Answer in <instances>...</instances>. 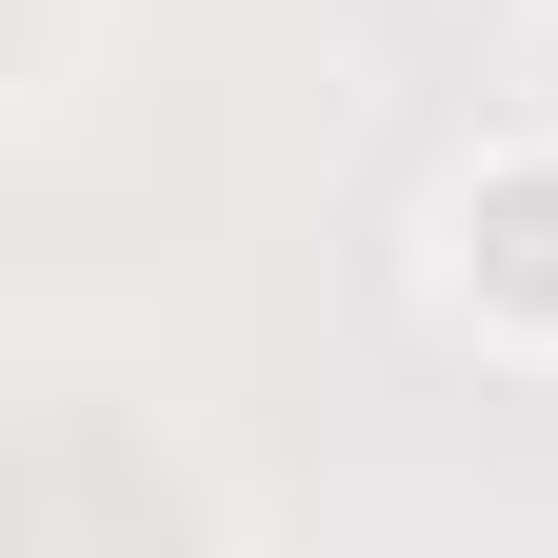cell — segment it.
<instances>
[{
  "instance_id": "obj_2",
  "label": "cell",
  "mask_w": 558,
  "mask_h": 558,
  "mask_svg": "<svg viewBox=\"0 0 558 558\" xmlns=\"http://www.w3.org/2000/svg\"><path fill=\"white\" fill-rule=\"evenodd\" d=\"M538 21H558V0H538Z\"/></svg>"
},
{
  "instance_id": "obj_1",
  "label": "cell",
  "mask_w": 558,
  "mask_h": 558,
  "mask_svg": "<svg viewBox=\"0 0 558 558\" xmlns=\"http://www.w3.org/2000/svg\"><path fill=\"white\" fill-rule=\"evenodd\" d=\"M418 279H439V319L478 339V360H538V379H558V120L478 140V160L439 180Z\"/></svg>"
}]
</instances>
